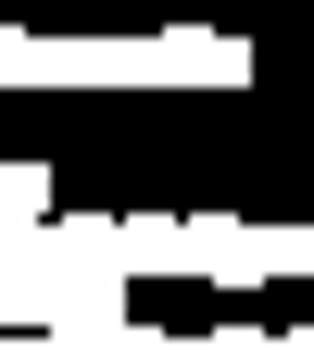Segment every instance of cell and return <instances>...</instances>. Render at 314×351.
<instances>
[]
</instances>
